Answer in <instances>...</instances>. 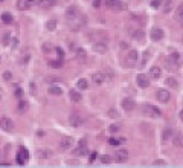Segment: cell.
I'll return each mask as SVG.
<instances>
[{"label":"cell","instance_id":"6da1fadb","mask_svg":"<svg viewBox=\"0 0 183 168\" xmlns=\"http://www.w3.org/2000/svg\"><path fill=\"white\" fill-rule=\"evenodd\" d=\"M166 63H165V66H166V69L168 71H177L179 69V64H180V55H179V52H172L171 57H168L166 58Z\"/></svg>","mask_w":183,"mask_h":168},{"label":"cell","instance_id":"7a4b0ae2","mask_svg":"<svg viewBox=\"0 0 183 168\" xmlns=\"http://www.w3.org/2000/svg\"><path fill=\"white\" fill-rule=\"evenodd\" d=\"M142 110H144L145 115H148L149 118H160V116H162V110H159L157 107H154V106H151V104H145V106L142 107Z\"/></svg>","mask_w":183,"mask_h":168},{"label":"cell","instance_id":"3957f363","mask_svg":"<svg viewBox=\"0 0 183 168\" xmlns=\"http://www.w3.org/2000/svg\"><path fill=\"white\" fill-rule=\"evenodd\" d=\"M0 129L5 130V132H11L12 129H14V122H12L11 118H8V116L0 118Z\"/></svg>","mask_w":183,"mask_h":168},{"label":"cell","instance_id":"277c9868","mask_svg":"<svg viewBox=\"0 0 183 168\" xmlns=\"http://www.w3.org/2000/svg\"><path fill=\"white\" fill-rule=\"evenodd\" d=\"M15 159H17V164H18V165H24V162L29 159V151H28L26 148H23L22 147V148L18 150V153H17V157H15Z\"/></svg>","mask_w":183,"mask_h":168},{"label":"cell","instance_id":"5b68a950","mask_svg":"<svg viewBox=\"0 0 183 168\" xmlns=\"http://www.w3.org/2000/svg\"><path fill=\"white\" fill-rule=\"evenodd\" d=\"M69 124H70L72 127H81V125L84 124V119H82V116H80L78 113H72V115L69 116Z\"/></svg>","mask_w":183,"mask_h":168},{"label":"cell","instance_id":"8992f818","mask_svg":"<svg viewBox=\"0 0 183 168\" xmlns=\"http://www.w3.org/2000/svg\"><path fill=\"white\" fill-rule=\"evenodd\" d=\"M114 159H116V162H127L128 160V151H127L125 148H118L116 150V153H114Z\"/></svg>","mask_w":183,"mask_h":168},{"label":"cell","instance_id":"52a82bcc","mask_svg":"<svg viewBox=\"0 0 183 168\" xmlns=\"http://www.w3.org/2000/svg\"><path fill=\"white\" fill-rule=\"evenodd\" d=\"M149 37H151L153 41H160V40L165 37V32H163V29H160V28H153Z\"/></svg>","mask_w":183,"mask_h":168},{"label":"cell","instance_id":"ba28073f","mask_svg":"<svg viewBox=\"0 0 183 168\" xmlns=\"http://www.w3.org/2000/svg\"><path fill=\"white\" fill-rule=\"evenodd\" d=\"M60 147H61L63 150L72 148V147H73V138H72V136H63L61 141H60Z\"/></svg>","mask_w":183,"mask_h":168},{"label":"cell","instance_id":"9c48e42d","mask_svg":"<svg viewBox=\"0 0 183 168\" xmlns=\"http://www.w3.org/2000/svg\"><path fill=\"white\" fill-rule=\"evenodd\" d=\"M156 98L159 99L162 104H166V102L171 99V93H170L168 90H159V92L156 93Z\"/></svg>","mask_w":183,"mask_h":168},{"label":"cell","instance_id":"30bf717a","mask_svg":"<svg viewBox=\"0 0 183 168\" xmlns=\"http://www.w3.org/2000/svg\"><path fill=\"white\" fill-rule=\"evenodd\" d=\"M137 58H139V54H137L136 49H130L128 50V55H127V63L130 66H133L134 63H137Z\"/></svg>","mask_w":183,"mask_h":168},{"label":"cell","instance_id":"8fae6325","mask_svg":"<svg viewBox=\"0 0 183 168\" xmlns=\"http://www.w3.org/2000/svg\"><path fill=\"white\" fill-rule=\"evenodd\" d=\"M93 50H95L96 54H101V55H104V54H107L108 48H107V45H105V43L98 41V43H95V45H93Z\"/></svg>","mask_w":183,"mask_h":168},{"label":"cell","instance_id":"7c38bea8","mask_svg":"<svg viewBox=\"0 0 183 168\" xmlns=\"http://www.w3.org/2000/svg\"><path fill=\"white\" fill-rule=\"evenodd\" d=\"M136 81H137V86L139 87H142V89H147L149 86V80L147 78V75H137V78H136Z\"/></svg>","mask_w":183,"mask_h":168},{"label":"cell","instance_id":"4fadbf2b","mask_svg":"<svg viewBox=\"0 0 183 168\" xmlns=\"http://www.w3.org/2000/svg\"><path fill=\"white\" fill-rule=\"evenodd\" d=\"M121 106H122V108H124L125 112H131V110L134 108V101L130 99V98H125V99H122Z\"/></svg>","mask_w":183,"mask_h":168},{"label":"cell","instance_id":"5bb4252c","mask_svg":"<svg viewBox=\"0 0 183 168\" xmlns=\"http://www.w3.org/2000/svg\"><path fill=\"white\" fill-rule=\"evenodd\" d=\"M160 73H162V69H160L159 66H153V67L149 69V76H151L153 80L160 78Z\"/></svg>","mask_w":183,"mask_h":168},{"label":"cell","instance_id":"9a60e30c","mask_svg":"<svg viewBox=\"0 0 183 168\" xmlns=\"http://www.w3.org/2000/svg\"><path fill=\"white\" fill-rule=\"evenodd\" d=\"M130 35L133 37V38H137V40H142V38L145 37V32H144L142 29H131V31H130Z\"/></svg>","mask_w":183,"mask_h":168},{"label":"cell","instance_id":"2e32d148","mask_svg":"<svg viewBox=\"0 0 183 168\" xmlns=\"http://www.w3.org/2000/svg\"><path fill=\"white\" fill-rule=\"evenodd\" d=\"M31 5H32V0H18L17 2V8L22 9V11L23 9H28Z\"/></svg>","mask_w":183,"mask_h":168},{"label":"cell","instance_id":"e0dca14e","mask_svg":"<svg viewBox=\"0 0 183 168\" xmlns=\"http://www.w3.org/2000/svg\"><path fill=\"white\" fill-rule=\"evenodd\" d=\"M92 81L96 84V86L102 84L104 83V75L102 73H93V75H92Z\"/></svg>","mask_w":183,"mask_h":168},{"label":"cell","instance_id":"ac0fdd59","mask_svg":"<svg viewBox=\"0 0 183 168\" xmlns=\"http://www.w3.org/2000/svg\"><path fill=\"white\" fill-rule=\"evenodd\" d=\"M49 93L50 95H63V89L60 86H49Z\"/></svg>","mask_w":183,"mask_h":168},{"label":"cell","instance_id":"d6986e66","mask_svg":"<svg viewBox=\"0 0 183 168\" xmlns=\"http://www.w3.org/2000/svg\"><path fill=\"white\" fill-rule=\"evenodd\" d=\"M69 96H70V99H72V101H75V102H80L81 99H82V96H81V93L78 92V90H70Z\"/></svg>","mask_w":183,"mask_h":168},{"label":"cell","instance_id":"ffe728a7","mask_svg":"<svg viewBox=\"0 0 183 168\" xmlns=\"http://www.w3.org/2000/svg\"><path fill=\"white\" fill-rule=\"evenodd\" d=\"M86 145H87V144H80V147H78V148L73 151V155H75V156H84V155L87 153V148H86Z\"/></svg>","mask_w":183,"mask_h":168},{"label":"cell","instance_id":"44dd1931","mask_svg":"<svg viewBox=\"0 0 183 168\" xmlns=\"http://www.w3.org/2000/svg\"><path fill=\"white\" fill-rule=\"evenodd\" d=\"M66 14H67L69 20H72V18H75V17H78V15H80V14H78V9H76V8H73V6H70Z\"/></svg>","mask_w":183,"mask_h":168},{"label":"cell","instance_id":"7402d4cb","mask_svg":"<svg viewBox=\"0 0 183 168\" xmlns=\"http://www.w3.org/2000/svg\"><path fill=\"white\" fill-rule=\"evenodd\" d=\"M76 87H78L80 90H86V89L89 87L87 80H86V78H80V80H78V83H76Z\"/></svg>","mask_w":183,"mask_h":168},{"label":"cell","instance_id":"603a6c76","mask_svg":"<svg viewBox=\"0 0 183 168\" xmlns=\"http://www.w3.org/2000/svg\"><path fill=\"white\" fill-rule=\"evenodd\" d=\"M175 20H179V22L183 20V3H180L175 9Z\"/></svg>","mask_w":183,"mask_h":168},{"label":"cell","instance_id":"cb8c5ba5","mask_svg":"<svg viewBox=\"0 0 183 168\" xmlns=\"http://www.w3.org/2000/svg\"><path fill=\"white\" fill-rule=\"evenodd\" d=\"M76 58H78V61H81V63H84L86 61V58H87V55H86V50L84 49H78L76 50Z\"/></svg>","mask_w":183,"mask_h":168},{"label":"cell","instance_id":"d4e9b609","mask_svg":"<svg viewBox=\"0 0 183 168\" xmlns=\"http://www.w3.org/2000/svg\"><path fill=\"white\" fill-rule=\"evenodd\" d=\"M172 142H174V145H175L177 148H182V147H183V139H182V134H179V133H177V134L174 136V141H172Z\"/></svg>","mask_w":183,"mask_h":168},{"label":"cell","instance_id":"484cf974","mask_svg":"<svg viewBox=\"0 0 183 168\" xmlns=\"http://www.w3.org/2000/svg\"><path fill=\"white\" fill-rule=\"evenodd\" d=\"M2 20H3L5 23L9 24V23H12V15L9 12H3V14H2Z\"/></svg>","mask_w":183,"mask_h":168},{"label":"cell","instance_id":"4316f807","mask_svg":"<svg viewBox=\"0 0 183 168\" xmlns=\"http://www.w3.org/2000/svg\"><path fill=\"white\" fill-rule=\"evenodd\" d=\"M149 58H151V52H149V50H145V52H144V57H142V63H140V66L144 67V66H145V63H147Z\"/></svg>","mask_w":183,"mask_h":168},{"label":"cell","instance_id":"83f0119b","mask_svg":"<svg viewBox=\"0 0 183 168\" xmlns=\"http://www.w3.org/2000/svg\"><path fill=\"white\" fill-rule=\"evenodd\" d=\"M171 136H172L171 129H165V132H163V142L170 141V138H171Z\"/></svg>","mask_w":183,"mask_h":168},{"label":"cell","instance_id":"f1b7e54d","mask_svg":"<svg viewBox=\"0 0 183 168\" xmlns=\"http://www.w3.org/2000/svg\"><path fill=\"white\" fill-rule=\"evenodd\" d=\"M37 156L41 157V159H44V157L50 156V151H46V150H38V151H37Z\"/></svg>","mask_w":183,"mask_h":168},{"label":"cell","instance_id":"f546056e","mask_svg":"<svg viewBox=\"0 0 183 168\" xmlns=\"http://www.w3.org/2000/svg\"><path fill=\"white\" fill-rule=\"evenodd\" d=\"M46 28H47L49 31H54V29L57 28V20H49V22L46 23Z\"/></svg>","mask_w":183,"mask_h":168},{"label":"cell","instance_id":"4dcf8cb0","mask_svg":"<svg viewBox=\"0 0 183 168\" xmlns=\"http://www.w3.org/2000/svg\"><path fill=\"white\" fill-rule=\"evenodd\" d=\"M29 107V104L26 102V101H20V106H18V110H20V113H24L26 110Z\"/></svg>","mask_w":183,"mask_h":168},{"label":"cell","instance_id":"1f68e13d","mask_svg":"<svg viewBox=\"0 0 183 168\" xmlns=\"http://www.w3.org/2000/svg\"><path fill=\"white\" fill-rule=\"evenodd\" d=\"M166 84H168L170 87H177V86H179L177 80H175V78H172V76H170V78L166 80Z\"/></svg>","mask_w":183,"mask_h":168},{"label":"cell","instance_id":"d6a6232c","mask_svg":"<svg viewBox=\"0 0 183 168\" xmlns=\"http://www.w3.org/2000/svg\"><path fill=\"white\" fill-rule=\"evenodd\" d=\"M121 0H107V6L108 8H118Z\"/></svg>","mask_w":183,"mask_h":168},{"label":"cell","instance_id":"836d02e7","mask_svg":"<svg viewBox=\"0 0 183 168\" xmlns=\"http://www.w3.org/2000/svg\"><path fill=\"white\" fill-rule=\"evenodd\" d=\"M49 64H50L52 67L58 69V67H61V66H63V60H61V58H60V60H54V61H50Z\"/></svg>","mask_w":183,"mask_h":168},{"label":"cell","instance_id":"e575fe53","mask_svg":"<svg viewBox=\"0 0 183 168\" xmlns=\"http://www.w3.org/2000/svg\"><path fill=\"white\" fill-rule=\"evenodd\" d=\"M9 41H11V34H5V35H3V40H2V45L8 46Z\"/></svg>","mask_w":183,"mask_h":168},{"label":"cell","instance_id":"d590c367","mask_svg":"<svg viewBox=\"0 0 183 168\" xmlns=\"http://www.w3.org/2000/svg\"><path fill=\"white\" fill-rule=\"evenodd\" d=\"M163 5V0H151V6L153 8H159Z\"/></svg>","mask_w":183,"mask_h":168},{"label":"cell","instance_id":"8d00e7d4","mask_svg":"<svg viewBox=\"0 0 183 168\" xmlns=\"http://www.w3.org/2000/svg\"><path fill=\"white\" fill-rule=\"evenodd\" d=\"M101 162H102V164H110V162H112V157L108 156V155H102V156H101Z\"/></svg>","mask_w":183,"mask_h":168},{"label":"cell","instance_id":"74e56055","mask_svg":"<svg viewBox=\"0 0 183 168\" xmlns=\"http://www.w3.org/2000/svg\"><path fill=\"white\" fill-rule=\"evenodd\" d=\"M3 80H5V81H11L12 80V73L9 72V71H6V72L3 73Z\"/></svg>","mask_w":183,"mask_h":168},{"label":"cell","instance_id":"f35d334b","mask_svg":"<svg viewBox=\"0 0 183 168\" xmlns=\"http://www.w3.org/2000/svg\"><path fill=\"white\" fill-rule=\"evenodd\" d=\"M55 50H57L58 57H60V58L63 60V58H64V50H63V49H61V48H57V49H55Z\"/></svg>","mask_w":183,"mask_h":168},{"label":"cell","instance_id":"ab89813d","mask_svg":"<svg viewBox=\"0 0 183 168\" xmlns=\"http://www.w3.org/2000/svg\"><path fill=\"white\" fill-rule=\"evenodd\" d=\"M43 49H44V52H52L50 49H54V46H52L50 43H46L44 46H43Z\"/></svg>","mask_w":183,"mask_h":168},{"label":"cell","instance_id":"60d3db41","mask_svg":"<svg viewBox=\"0 0 183 168\" xmlns=\"http://www.w3.org/2000/svg\"><path fill=\"white\" fill-rule=\"evenodd\" d=\"M171 5H172V0H166V3H165V12H168V11H170Z\"/></svg>","mask_w":183,"mask_h":168},{"label":"cell","instance_id":"b9f144b4","mask_svg":"<svg viewBox=\"0 0 183 168\" xmlns=\"http://www.w3.org/2000/svg\"><path fill=\"white\" fill-rule=\"evenodd\" d=\"M153 165H154V167H166V164H165L163 160H157V162H154Z\"/></svg>","mask_w":183,"mask_h":168},{"label":"cell","instance_id":"7bdbcfd3","mask_svg":"<svg viewBox=\"0 0 183 168\" xmlns=\"http://www.w3.org/2000/svg\"><path fill=\"white\" fill-rule=\"evenodd\" d=\"M108 130H110V132H118V130H119V125H110Z\"/></svg>","mask_w":183,"mask_h":168},{"label":"cell","instance_id":"ee69618b","mask_svg":"<svg viewBox=\"0 0 183 168\" xmlns=\"http://www.w3.org/2000/svg\"><path fill=\"white\" fill-rule=\"evenodd\" d=\"M93 6L95 8H99L101 6V0H93Z\"/></svg>","mask_w":183,"mask_h":168},{"label":"cell","instance_id":"f6af8a7d","mask_svg":"<svg viewBox=\"0 0 183 168\" xmlns=\"http://www.w3.org/2000/svg\"><path fill=\"white\" fill-rule=\"evenodd\" d=\"M108 115H112L113 118H116V116H118V113H116V110H110V112H108Z\"/></svg>","mask_w":183,"mask_h":168},{"label":"cell","instance_id":"bcb514c9","mask_svg":"<svg viewBox=\"0 0 183 168\" xmlns=\"http://www.w3.org/2000/svg\"><path fill=\"white\" fill-rule=\"evenodd\" d=\"M31 93H32V95H35V84L34 83L31 84Z\"/></svg>","mask_w":183,"mask_h":168},{"label":"cell","instance_id":"7dc6e473","mask_svg":"<svg viewBox=\"0 0 183 168\" xmlns=\"http://www.w3.org/2000/svg\"><path fill=\"white\" fill-rule=\"evenodd\" d=\"M108 142H110V144H113V145L118 144V141H116V139H108Z\"/></svg>","mask_w":183,"mask_h":168},{"label":"cell","instance_id":"c3c4849f","mask_svg":"<svg viewBox=\"0 0 183 168\" xmlns=\"http://www.w3.org/2000/svg\"><path fill=\"white\" fill-rule=\"evenodd\" d=\"M95 159H96V155L93 153V155H92V156H90V162H95Z\"/></svg>","mask_w":183,"mask_h":168},{"label":"cell","instance_id":"681fc988","mask_svg":"<svg viewBox=\"0 0 183 168\" xmlns=\"http://www.w3.org/2000/svg\"><path fill=\"white\" fill-rule=\"evenodd\" d=\"M180 119L183 121V110H182V112H180Z\"/></svg>","mask_w":183,"mask_h":168},{"label":"cell","instance_id":"f907efd6","mask_svg":"<svg viewBox=\"0 0 183 168\" xmlns=\"http://www.w3.org/2000/svg\"><path fill=\"white\" fill-rule=\"evenodd\" d=\"M0 99H2V92H0Z\"/></svg>","mask_w":183,"mask_h":168}]
</instances>
